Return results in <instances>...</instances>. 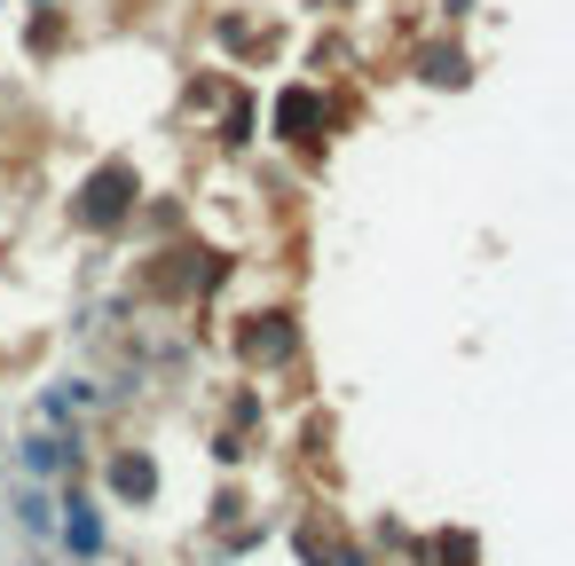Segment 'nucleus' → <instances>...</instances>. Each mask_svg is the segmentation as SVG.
Instances as JSON below:
<instances>
[{
    "instance_id": "20e7f679",
    "label": "nucleus",
    "mask_w": 575,
    "mask_h": 566,
    "mask_svg": "<svg viewBox=\"0 0 575 566\" xmlns=\"http://www.w3.org/2000/svg\"><path fill=\"white\" fill-rule=\"evenodd\" d=\"M111 481H119V496H150V464H134V456H127Z\"/></svg>"
},
{
    "instance_id": "7ed1b4c3",
    "label": "nucleus",
    "mask_w": 575,
    "mask_h": 566,
    "mask_svg": "<svg viewBox=\"0 0 575 566\" xmlns=\"http://www.w3.org/2000/svg\"><path fill=\"white\" fill-rule=\"evenodd\" d=\"M9 512H17V527H24V535H40V543L56 535V504H48L40 488H17V504H9Z\"/></svg>"
},
{
    "instance_id": "f257e3e1",
    "label": "nucleus",
    "mask_w": 575,
    "mask_h": 566,
    "mask_svg": "<svg viewBox=\"0 0 575 566\" xmlns=\"http://www.w3.org/2000/svg\"><path fill=\"white\" fill-rule=\"evenodd\" d=\"M63 464H71V441L63 433H32L24 441V472H32V481H56Z\"/></svg>"
},
{
    "instance_id": "f03ea898",
    "label": "nucleus",
    "mask_w": 575,
    "mask_h": 566,
    "mask_svg": "<svg viewBox=\"0 0 575 566\" xmlns=\"http://www.w3.org/2000/svg\"><path fill=\"white\" fill-rule=\"evenodd\" d=\"M56 535L71 543V558H103V519H95L88 504H71V519H63Z\"/></svg>"
}]
</instances>
